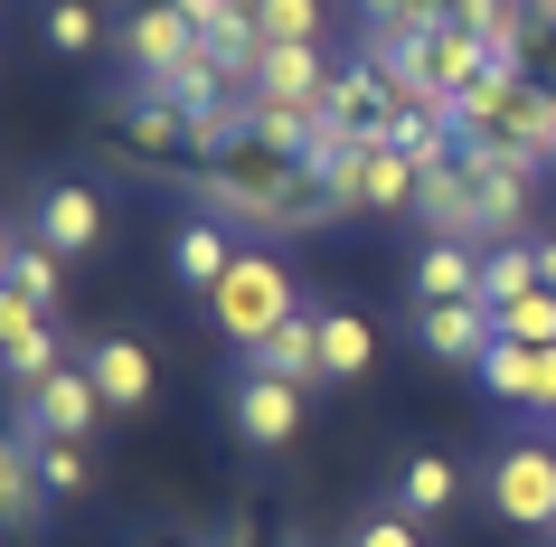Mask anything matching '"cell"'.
I'll return each instance as SVG.
<instances>
[{
    "mask_svg": "<svg viewBox=\"0 0 556 547\" xmlns=\"http://www.w3.org/2000/svg\"><path fill=\"white\" fill-rule=\"evenodd\" d=\"M207 312H217V331H227V349L245 359L255 340H274V331H283V321L302 312V284H293V264L274 256V246H236L227 284L207 293Z\"/></svg>",
    "mask_w": 556,
    "mask_h": 547,
    "instance_id": "1",
    "label": "cell"
},
{
    "mask_svg": "<svg viewBox=\"0 0 556 547\" xmlns=\"http://www.w3.org/2000/svg\"><path fill=\"white\" fill-rule=\"evenodd\" d=\"M481 490H491V510L509 519V529H538V538H547L556 529V444L547 434L500 444V453L481 462Z\"/></svg>",
    "mask_w": 556,
    "mask_h": 547,
    "instance_id": "2",
    "label": "cell"
},
{
    "mask_svg": "<svg viewBox=\"0 0 556 547\" xmlns=\"http://www.w3.org/2000/svg\"><path fill=\"white\" fill-rule=\"evenodd\" d=\"M340 66L321 58V48H302V38H264V58L245 66V95L255 104H283V114H321V95Z\"/></svg>",
    "mask_w": 556,
    "mask_h": 547,
    "instance_id": "3",
    "label": "cell"
},
{
    "mask_svg": "<svg viewBox=\"0 0 556 547\" xmlns=\"http://www.w3.org/2000/svg\"><path fill=\"white\" fill-rule=\"evenodd\" d=\"M227 425L255 444V453H283L302 434V387L293 377H264V369H245L236 359V387H227Z\"/></svg>",
    "mask_w": 556,
    "mask_h": 547,
    "instance_id": "4",
    "label": "cell"
},
{
    "mask_svg": "<svg viewBox=\"0 0 556 547\" xmlns=\"http://www.w3.org/2000/svg\"><path fill=\"white\" fill-rule=\"evenodd\" d=\"M48 369H66L58 312H38L20 284H0V377H10V387H38Z\"/></svg>",
    "mask_w": 556,
    "mask_h": 547,
    "instance_id": "5",
    "label": "cell"
},
{
    "mask_svg": "<svg viewBox=\"0 0 556 547\" xmlns=\"http://www.w3.org/2000/svg\"><path fill=\"white\" fill-rule=\"evenodd\" d=\"M114 415V406L94 397L86 359H66V369H48L38 387H20V434H94Z\"/></svg>",
    "mask_w": 556,
    "mask_h": 547,
    "instance_id": "6",
    "label": "cell"
},
{
    "mask_svg": "<svg viewBox=\"0 0 556 547\" xmlns=\"http://www.w3.org/2000/svg\"><path fill=\"white\" fill-rule=\"evenodd\" d=\"M29 236L38 246H48V256H94V246H104V199H94L86 179H48V189H38L29 199Z\"/></svg>",
    "mask_w": 556,
    "mask_h": 547,
    "instance_id": "7",
    "label": "cell"
},
{
    "mask_svg": "<svg viewBox=\"0 0 556 547\" xmlns=\"http://www.w3.org/2000/svg\"><path fill=\"white\" fill-rule=\"evenodd\" d=\"M114 38H123V66H132V76H161V66H179L199 48V20H189L179 0H132L114 20Z\"/></svg>",
    "mask_w": 556,
    "mask_h": 547,
    "instance_id": "8",
    "label": "cell"
},
{
    "mask_svg": "<svg viewBox=\"0 0 556 547\" xmlns=\"http://www.w3.org/2000/svg\"><path fill=\"white\" fill-rule=\"evenodd\" d=\"M387 114H396V95H387L378 58H350L340 76H330V95H321V123L340 133V142H387Z\"/></svg>",
    "mask_w": 556,
    "mask_h": 547,
    "instance_id": "9",
    "label": "cell"
},
{
    "mask_svg": "<svg viewBox=\"0 0 556 547\" xmlns=\"http://www.w3.org/2000/svg\"><path fill=\"white\" fill-rule=\"evenodd\" d=\"M76 359H86L94 397L114 406V415H142V406H151V349L132 340V331H94V340L76 349Z\"/></svg>",
    "mask_w": 556,
    "mask_h": 547,
    "instance_id": "10",
    "label": "cell"
},
{
    "mask_svg": "<svg viewBox=\"0 0 556 547\" xmlns=\"http://www.w3.org/2000/svg\"><path fill=\"white\" fill-rule=\"evenodd\" d=\"M415 340L434 349V359H453V369H471L500 340V312L491 302H415Z\"/></svg>",
    "mask_w": 556,
    "mask_h": 547,
    "instance_id": "11",
    "label": "cell"
},
{
    "mask_svg": "<svg viewBox=\"0 0 556 547\" xmlns=\"http://www.w3.org/2000/svg\"><path fill=\"white\" fill-rule=\"evenodd\" d=\"M132 86H142V95H161L170 114H199V104H227V95H236V66L199 38V48H189L179 66H161V76H132Z\"/></svg>",
    "mask_w": 556,
    "mask_h": 547,
    "instance_id": "12",
    "label": "cell"
},
{
    "mask_svg": "<svg viewBox=\"0 0 556 547\" xmlns=\"http://www.w3.org/2000/svg\"><path fill=\"white\" fill-rule=\"evenodd\" d=\"M415 217H425V236H463V246H481V199H471L463 151H453L443 171H425V179H415Z\"/></svg>",
    "mask_w": 556,
    "mask_h": 547,
    "instance_id": "13",
    "label": "cell"
},
{
    "mask_svg": "<svg viewBox=\"0 0 556 547\" xmlns=\"http://www.w3.org/2000/svg\"><path fill=\"white\" fill-rule=\"evenodd\" d=\"M425 76H434V95H443V104H463V95L481 86V76H491V48H481V38H471L463 20H434V29H425Z\"/></svg>",
    "mask_w": 556,
    "mask_h": 547,
    "instance_id": "14",
    "label": "cell"
},
{
    "mask_svg": "<svg viewBox=\"0 0 556 547\" xmlns=\"http://www.w3.org/2000/svg\"><path fill=\"white\" fill-rule=\"evenodd\" d=\"M48 519V482H38L29 434H0V538H29Z\"/></svg>",
    "mask_w": 556,
    "mask_h": 547,
    "instance_id": "15",
    "label": "cell"
},
{
    "mask_svg": "<svg viewBox=\"0 0 556 547\" xmlns=\"http://www.w3.org/2000/svg\"><path fill=\"white\" fill-rule=\"evenodd\" d=\"M415 302H481V246L425 236V256H415Z\"/></svg>",
    "mask_w": 556,
    "mask_h": 547,
    "instance_id": "16",
    "label": "cell"
},
{
    "mask_svg": "<svg viewBox=\"0 0 556 547\" xmlns=\"http://www.w3.org/2000/svg\"><path fill=\"white\" fill-rule=\"evenodd\" d=\"M245 369H264V377H293V387H321V312H293L274 340H255L245 349Z\"/></svg>",
    "mask_w": 556,
    "mask_h": 547,
    "instance_id": "17",
    "label": "cell"
},
{
    "mask_svg": "<svg viewBox=\"0 0 556 547\" xmlns=\"http://www.w3.org/2000/svg\"><path fill=\"white\" fill-rule=\"evenodd\" d=\"M227 264H236V227H217V217H189V227L170 236V274L189 293H217V284H227Z\"/></svg>",
    "mask_w": 556,
    "mask_h": 547,
    "instance_id": "18",
    "label": "cell"
},
{
    "mask_svg": "<svg viewBox=\"0 0 556 547\" xmlns=\"http://www.w3.org/2000/svg\"><path fill=\"white\" fill-rule=\"evenodd\" d=\"M368 359H378V321H358L330 302L321 312V387H350V377H368Z\"/></svg>",
    "mask_w": 556,
    "mask_h": 547,
    "instance_id": "19",
    "label": "cell"
},
{
    "mask_svg": "<svg viewBox=\"0 0 556 547\" xmlns=\"http://www.w3.org/2000/svg\"><path fill=\"white\" fill-rule=\"evenodd\" d=\"M453 500H463L453 453H406V462H396V510H406V519H443Z\"/></svg>",
    "mask_w": 556,
    "mask_h": 547,
    "instance_id": "20",
    "label": "cell"
},
{
    "mask_svg": "<svg viewBox=\"0 0 556 547\" xmlns=\"http://www.w3.org/2000/svg\"><path fill=\"white\" fill-rule=\"evenodd\" d=\"M114 133H123L132 151H142V161H161V151H179V133H189V123H179L170 104H161V95L123 86V95H114Z\"/></svg>",
    "mask_w": 556,
    "mask_h": 547,
    "instance_id": "21",
    "label": "cell"
},
{
    "mask_svg": "<svg viewBox=\"0 0 556 547\" xmlns=\"http://www.w3.org/2000/svg\"><path fill=\"white\" fill-rule=\"evenodd\" d=\"M10 434H20V425H10ZM29 453H38V482H48V500H76V490L94 482L86 434H29Z\"/></svg>",
    "mask_w": 556,
    "mask_h": 547,
    "instance_id": "22",
    "label": "cell"
},
{
    "mask_svg": "<svg viewBox=\"0 0 556 547\" xmlns=\"http://www.w3.org/2000/svg\"><path fill=\"white\" fill-rule=\"evenodd\" d=\"M519 293H538V246L528 236H509V246H481V302H519Z\"/></svg>",
    "mask_w": 556,
    "mask_h": 547,
    "instance_id": "23",
    "label": "cell"
},
{
    "mask_svg": "<svg viewBox=\"0 0 556 547\" xmlns=\"http://www.w3.org/2000/svg\"><path fill=\"white\" fill-rule=\"evenodd\" d=\"M38 38H48L58 58H94V48H104V10H94V0H48V10H38Z\"/></svg>",
    "mask_w": 556,
    "mask_h": 547,
    "instance_id": "24",
    "label": "cell"
},
{
    "mask_svg": "<svg viewBox=\"0 0 556 547\" xmlns=\"http://www.w3.org/2000/svg\"><path fill=\"white\" fill-rule=\"evenodd\" d=\"M471 377H481V387H491L500 406H528V377H538V349H528V340H491L481 359H471Z\"/></svg>",
    "mask_w": 556,
    "mask_h": 547,
    "instance_id": "25",
    "label": "cell"
},
{
    "mask_svg": "<svg viewBox=\"0 0 556 547\" xmlns=\"http://www.w3.org/2000/svg\"><path fill=\"white\" fill-rule=\"evenodd\" d=\"M10 284L29 293L38 312H58V293H66V256H48L38 236H10Z\"/></svg>",
    "mask_w": 556,
    "mask_h": 547,
    "instance_id": "26",
    "label": "cell"
},
{
    "mask_svg": "<svg viewBox=\"0 0 556 547\" xmlns=\"http://www.w3.org/2000/svg\"><path fill=\"white\" fill-rule=\"evenodd\" d=\"M189 133H179V151H199V161H227L236 133H245V95H227V104H199V114H179Z\"/></svg>",
    "mask_w": 556,
    "mask_h": 547,
    "instance_id": "27",
    "label": "cell"
},
{
    "mask_svg": "<svg viewBox=\"0 0 556 547\" xmlns=\"http://www.w3.org/2000/svg\"><path fill=\"white\" fill-rule=\"evenodd\" d=\"M500 340H528V349H556V284L500 302Z\"/></svg>",
    "mask_w": 556,
    "mask_h": 547,
    "instance_id": "28",
    "label": "cell"
},
{
    "mask_svg": "<svg viewBox=\"0 0 556 547\" xmlns=\"http://www.w3.org/2000/svg\"><path fill=\"white\" fill-rule=\"evenodd\" d=\"M255 20H264V38H302V48H321V29H330L321 0H255Z\"/></svg>",
    "mask_w": 556,
    "mask_h": 547,
    "instance_id": "29",
    "label": "cell"
},
{
    "mask_svg": "<svg viewBox=\"0 0 556 547\" xmlns=\"http://www.w3.org/2000/svg\"><path fill=\"white\" fill-rule=\"evenodd\" d=\"M358 10H368V29H396V38H425V29H434L425 0H358Z\"/></svg>",
    "mask_w": 556,
    "mask_h": 547,
    "instance_id": "30",
    "label": "cell"
},
{
    "mask_svg": "<svg viewBox=\"0 0 556 547\" xmlns=\"http://www.w3.org/2000/svg\"><path fill=\"white\" fill-rule=\"evenodd\" d=\"M350 547H425V538H415V519H406V510H368Z\"/></svg>",
    "mask_w": 556,
    "mask_h": 547,
    "instance_id": "31",
    "label": "cell"
},
{
    "mask_svg": "<svg viewBox=\"0 0 556 547\" xmlns=\"http://www.w3.org/2000/svg\"><path fill=\"white\" fill-rule=\"evenodd\" d=\"M528 415L556 425V349H538V377H528Z\"/></svg>",
    "mask_w": 556,
    "mask_h": 547,
    "instance_id": "32",
    "label": "cell"
},
{
    "mask_svg": "<svg viewBox=\"0 0 556 547\" xmlns=\"http://www.w3.org/2000/svg\"><path fill=\"white\" fill-rule=\"evenodd\" d=\"M538 246V284H556V236H528Z\"/></svg>",
    "mask_w": 556,
    "mask_h": 547,
    "instance_id": "33",
    "label": "cell"
},
{
    "mask_svg": "<svg viewBox=\"0 0 556 547\" xmlns=\"http://www.w3.org/2000/svg\"><path fill=\"white\" fill-rule=\"evenodd\" d=\"M528 20H556V0H528Z\"/></svg>",
    "mask_w": 556,
    "mask_h": 547,
    "instance_id": "34",
    "label": "cell"
},
{
    "mask_svg": "<svg viewBox=\"0 0 556 547\" xmlns=\"http://www.w3.org/2000/svg\"><path fill=\"white\" fill-rule=\"evenodd\" d=\"M425 10H434V20H453V0H425Z\"/></svg>",
    "mask_w": 556,
    "mask_h": 547,
    "instance_id": "35",
    "label": "cell"
},
{
    "mask_svg": "<svg viewBox=\"0 0 556 547\" xmlns=\"http://www.w3.org/2000/svg\"><path fill=\"white\" fill-rule=\"evenodd\" d=\"M151 547H179V538H151Z\"/></svg>",
    "mask_w": 556,
    "mask_h": 547,
    "instance_id": "36",
    "label": "cell"
},
{
    "mask_svg": "<svg viewBox=\"0 0 556 547\" xmlns=\"http://www.w3.org/2000/svg\"><path fill=\"white\" fill-rule=\"evenodd\" d=\"M547 179H556V151H547Z\"/></svg>",
    "mask_w": 556,
    "mask_h": 547,
    "instance_id": "37",
    "label": "cell"
},
{
    "mask_svg": "<svg viewBox=\"0 0 556 547\" xmlns=\"http://www.w3.org/2000/svg\"><path fill=\"white\" fill-rule=\"evenodd\" d=\"M547 547H556V529H547Z\"/></svg>",
    "mask_w": 556,
    "mask_h": 547,
    "instance_id": "38",
    "label": "cell"
}]
</instances>
